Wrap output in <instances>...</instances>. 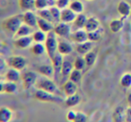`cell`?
<instances>
[{
	"label": "cell",
	"instance_id": "6da1fadb",
	"mask_svg": "<svg viewBox=\"0 0 131 122\" xmlns=\"http://www.w3.org/2000/svg\"><path fill=\"white\" fill-rule=\"evenodd\" d=\"M44 45L46 48V52H47L49 58L51 59L58 53V36L54 31H50L47 34V39L44 42Z\"/></svg>",
	"mask_w": 131,
	"mask_h": 122
},
{
	"label": "cell",
	"instance_id": "7a4b0ae2",
	"mask_svg": "<svg viewBox=\"0 0 131 122\" xmlns=\"http://www.w3.org/2000/svg\"><path fill=\"white\" fill-rule=\"evenodd\" d=\"M34 97L40 102H51V103H61L65 101L60 96H58L57 94L49 92L44 91L41 89H38L34 93Z\"/></svg>",
	"mask_w": 131,
	"mask_h": 122
},
{
	"label": "cell",
	"instance_id": "3957f363",
	"mask_svg": "<svg viewBox=\"0 0 131 122\" xmlns=\"http://www.w3.org/2000/svg\"><path fill=\"white\" fill-rule=\"evenodd\" d=\"M23 24L24 22H23L22 15H12L10 17H7L3 22V27L9 32L15 34Z\"/></svg>",
	"mask_w": 131,
	"mask_h": 122
},
{
	"label": "cell",
	"instance_id": "277c9868",
	"mask_svg": "<svg viewBox=\"0 0 131 122\" xmlns=\"http://www.w3.org/2000/svg\"><path fill=\"white\" fill-rule=\"evenodd\" d=\"M36 87L38 89L44 90V91L49 92V93H55V94L58 93V88L57 86L56 83L51 79H49V77H46V78L42 77V78L37 80Z\"/></svg>",
	"mask_w": 131,
	"mask_h": 122
},
{
	"label": "cell",
	"instance_id": "5b68a950",
	"mask_svg": "<svg viewBox=\"0 0 131 122\" xmlns=\"http://www.w3.org/2000/svg\"><path fill=\"white\" fill-rule=\"evenodd\" d=\"M21 80L23 82V86L25 90H29L36 84V82L38 80L37 78V74L34 71H26L24 74H22Z\"/></svg>",
	"mask_w": 131,
	"mask_h": 122
},
{
	"label": "cell",
	"instance_id": "8992f818",
	"mask_svg": "<svg viewBox=\"0 0 131 122\" xmlns=\"http://www.w3.org/2000/svg\"><path fill=\"white\" fill-rule=\"evenodd\" d=\"M53 31L56 33L57 36L60 37V38H69L72 32V28L69 25V24L59 22L55 25Z\"/></svg>",
	"mask_w": 131,
	"mask_h": 122
},
{
	"label": "cell",
	"instance_id": "52a82bcc",
	"mask_svg": "<svg viewBox=\"0 0 131 122\" xmlns=\"http://www.w3.org/2000/svg\"><path fill=\"white\" fill-rule=\"evenodd\" d=\"M7 63L10 68H15V69L21 71L25 68L26 65H27V60L23 56H13L9 58Z\"/></svg>",
	"mask_w": 131,
	"mask_h": 122
},
{
	"label": "cell",
	"instance_id": "ba28073f",
	"mask_svg": "<svg viewBox=\"0 0 131 122\" xmlns=\"http://www.w3.org/2000/svg\"><path fill=\"white\" fill-rule=\"evenodd\" d=\"M22 17L24 24H27V25H29L31 28L37 26V22H38L39 16L35 12H33V10H31V11H25L22 15Z\"/></svg>",
	"mask_w": 131,
	"mask_h": 122
},
{
	"label": "cell",
	"instance_id": "9c48e42d",
	"mask_svg": "<svg viewBox=\"0 0 131 122\" xmlns=\"http://www.w3.org/2000/svg\"><path fill=\"white\" fill-rule=\"evenodd\" d=\"M69 38L75 43H81L88 40V33L84 29H77L75 31L71 32Z\"/></svg>",
	"mask_w": 131,
	"mask_h": 122
},
{
	"label": "cell",
	"instance_id": "30bf717a",
	"mask_svg": "<svg viewBox=\"0 0 131 122\" xmlns=\"http://www.w3.org/2000/svg\"><path fill=\"white\" fill-rule=\"evenodd\" d=\"M33 40L31 36H24V37H17L15 40V46L18 49H25L31 47Z\"/></svg>",
	"mask_w": 131,
	"mask_h": 122
},
{
	"label": "cell",
	"instance_id": "8fae6325",
	"mask_svg": "<svg viewBox=\"0 0 131 122\" xmlns=\"http://www.w3.org/2000/svg\"><path fill=\"white\" fill-rule=\"evenodd\" d=\"M73 51V46L69 41L66 40H58V52L60 53L63 56H67L69 55Z\"/></svg>",
	"mask_w": 131,
	"mask_h": 122
},
{
	"label": "cell",
	"instance_id": "7c38bea8",
	"mask_svg": "<svg viewBox=\"0 0 131 122\" xmlns=\"http://www.w3.org/2000/svg\"><path fill=\"white\" fill-rule=\"evenodd\" d=\"M37 27L39 28V30L44 31L46 33H49L50 31H53L54 30V24H53V22H50L49 20H46V19L40 18L39 17L38 22H37Z\"/></svg>",
	"mask_w": 131,
	"mask_h": 122
},
{
	"label": "cell",
	"instance_id": "4fadbf2b",
	"mask_svg": "<svg viewBox=\"0 0 131 122\" xmlns=\"http://www.w3.org/2000/svg\"><path fill=\"white\" fill-rule=\"evenodd\" d=\"M75 17H77V14L74 13L69 7L66 8V9L61 10V15H60V22L66 23V24H70V23H74Z\"/></svg>",
	"mask_w": 131,
	"mask_h": 122
},
{
	"label": "cell",
	"instance_id": "5bb4252c",
	"mask_svg": "<svg viewBox=\"0 0 131 122\" xmlns=\"http://www.w3.org/2000/svg\"><path fill=\"white\" fill-rule=\"evenodd\" d=\"M93 48V42L90 41V40H86L84 42H81V43H77L75 45V51L78 53L79 55H85L86 53L90 52Z\"/></svg>",
	"mask_w": 131,
	"mask_h": 122
},
{
	"label": "cell",
	"instance_id": "9a60e30c",
	"mask_svg": "<svg viewBox=\"0 0 131 122\" xmlns=\"http://www.w3.org/2000/svg\"><path fill=\"white\" fill-rule=\"evenodd\" d=\"M100 27H101V23L99 21V19L94 16H90L87 18V21H86V24L84 25V29L87 32H89V31H96Z\"/></svg>",
	"mask_w": 131,
	"mask_h": 122
},
{
	"label": "cell",
	"instance_id": "2e32d148",
	"mask_svg": "<svg viewBox=\"0 0 131 122\" xmlns=\"http://www.w3.org/2000/svg\"><path fill=\"white\" fill-rule=\"evenodd\" d=\"M51 62H52V66L54 68V75H57L58 73H61V68H62V64H63L64 58H63V55H61L60 53H57L52 58H51Z\"/></svg>",
	"mask_w": 131,
	"mask_h": 122
},
{
	"label": "cell",
	"instance_id": "e0dca14e",
	"mask_svg": "<svg viewBox=\"0 0 131 122\" xmlns=\"http://www.w3.org/2000/svg\"><path fill=\"white\" fill-rule=\"evenodd\" d=\"M21 71L15 69V68H9V69L6 71V75H5V78L6 81H9V82H14V83H17L18 81L21 80Z\"/></svg>",
	"mask_w": 131,
	"mask_h": 122
},
{
	"label": "cell",
	"instance_id": "ac0fdd59",
	"mask_svg": "<svg viewBox=\"0 0 131 122\" xmlns=\"http://www.w3.org/2000/svg\"><path fill=\"white\" fill-rule=\"evenodd\" d=\"M77 92V84L75 83L68 80L63 84V93L67 97L75 94Z\"/></svg>",
	"mask_w": 131,
	"mask_h": 122
},
{
	"label": "cell",
	"instance_id": "d6986e66",
	"mask_svg": "<svg viewBox=\"0 0 131 122\" xmlns=\"http://www.w3.org/2000/svg\"><path fill=\"white\" fill-rule=\"evenodd\" d=\"M37 72L45 77H51L54 75V68L52 65H40L36 68Z\"/></svg>",
	"mask_w": 131,
	"mask_h": 122
},
{
	"label": "cell",
	"instance_id": "ffe728a7",
	"mask_svg": "<svg viewBox=\"0 0 131 122\" xmlns=\"http://www.w3.org/2000/svg\"><path fill=\"white\" fill-rule=\"evenodd\" d=\"M114 122H124L126 120V109L122 106H118L115 109L112 114Z\"/></svg>",
	"mask_w": 131,
	"mask_h": 122
},
{
	"label": "cell",
	"instance_id": "44dd1931",
	"mask_svg": "<svg viewBox=\"0 0 131 122\" xmlns=\"http://www.w3.org/2000/svg\"><path fill=\"white\" fill-rule=\"evenodd\" d=\"M118 12L123 18L127 17L131 13V7L126 1H120L118 5Z\"/></svg>",
	"mask_w": 131,
	"mask_h": 122
},
{
	"label": "cell",
	"instance_id": "7402d4cb",
	"mask_svg": "<svg viewBox=\"0 0 131 122\" xmlns=\"http://www.w3.org/2000/svg\"><path fill=\"white\" fill-rule=\"evenodd\" d=\"M13 118V111L7 107H0V122H10Z\"/></svg>",
	"mask_w": 131,
	"mask_h": 122
},
{
	"label": "cell",
	"instance_id": "603a6c76",
	"mask_svg": "<svg viewBox=\"0 0 131 122\" xmlns=\"http://www.w3.org/2000/svg\"><path fill=\"white\" fill-rule=\"evenodd\" d=\"M56 6V0H35V9L41 10Z\"/></svg>",
	"mask_w": 131,
	"mask_h": 122
},
{
	"label": "cell",
	"instance_id": "cb8c5ba5",
	"mask_svg": "<svg viewBox=\"0 0 131 122\" xmlns=\"http://www.w3.org/2000/svg\"><path fill=\"white\" fill-rule=\"evenodd\" d=\"M123 17L121 19H114L112 20L109 24L110 30H111V32L113 33H117L118 31H121V29L124 26V20Z\"/></svg>",
	"mask_w": 131,
	"mask_h": 122
},
{
	"label": "cell",
	"instance_id": "d4e9b609",
	"mask_svg": "<svg viewBox=\"0 0 131 122\" xmlns=\"http://www.w3.org/2000/svg\"><path fill=\"white\" fill-rule=\"evenodd\" d=\"M68 7H69L74 13L77 14V15L83 13L84 10V3H83L81 0H72V1H70V4Z\"/></svg>",
	"mask_w": 131,
	"mask_h": 122
},
{
	"label": "cell",
	"instance_id": "484cf974",
	"mask_svg": "<svg viewBox=\"0 0 131 122\" xmlns=\"http://www.w3.org/2000/svg\"><path fill=\"white\" fill-rule=\"evenodd\" d=\"M81 102V96L77 93L75 94H73L71 96H68L67 99L65 100V104L67 107L68 108H72V107H75V106L78 105Z\"/></svg>",
	"mask_w": 131,
	"mask_h": 122
},
{
	"label": "cell",
	"instance_id": "4316f807",
	"mask_svg": "<svg viewBox=\"0 0 131 122\" xmlns=\"http://www.w3.org/2000/svg\"><path fill=\"white\" fill-rule=\"evenodd\" d=\"M18 5L24 12L35 9V0H18Z\"/></svg>",
	"mask_w": 131,
	"mask_h": 122
},
{
	"label": "cell",
	"instance_id": "83f0119b",
	"mask_svg": "<svg viewBox=\"0 0 131 122\" xmlns=\"http://www.w3.org/2000/svg\"><path fill=\"white\" fill-rule=\"evenodd\" d=\"M88 17L84 15V13H81L77 15L75 21H74V26H75L77 29H84V25L86 24V21H87Z\"/></svg>",
	"mask_w": 131,
	"mask_h": 122
},
{
	"label": "cell",
	"instance_id": "f1b7e54d",
	"mask_svg": "<svg viewBox=\"0 0 131 122\" xmlns=\"http://www.w3.org/2000/svg\"><path fill=\"white\" fill-rule=\"evenodd\" d=\"M73 69H74V65L72 64L71 61H69V60H68V59H64L63 64H62V68H61L62 75H63V76H68Z\"/></svg>",
	"mask_w": 131,
	"mask_h": 122
},
{
	"label": "cell",
	"instance_id": "f546056e",
	"mask_svg": "<svg viewBox=\"0 0 131 122\" xmlns=\"http://www.w3.org/2000/svg\"><path fill=\"white\" fill-rule=\"evenodd\" d=\"M32 34V30L31 27H30L29 25L25 24H23L21 25V27L18 29V31H16L15 35L16 37H24V36H31Z\"/></svg>",
	"mask_w": 131,
	"mask_h": 122
},
{
	"label": "cell",
	"instance_id": "4dcf8cb0",
	"mask_svg": "<svg viewBox=\"0 0 131 122\" xmlns=\"http://www.w3.org/2000/svg\"><path fill=\"white\" fill-rule=\"evenodd\" d=\"M31 50L35 56H41L44 52L46 51L45 45L43 43H40V42H34L31 45Z\"/></svg>",
	"mask_w": 131,
	"mask_h": 122
},
{
	"label": "cell",
	"instance_id": "1f68e13d",
	"mask_svg": "<svg viewBox=\"0 0 131 122\" xmlns=\"http://www.w3.org/2000/svg\"><path fill=\"white\" fill-rule=\"evenodd\" d=\"M47 34L48 33L44 32V31L38 30V31H35L31 34V38H32L33 41L34 42H40V43H43L45 42L46 39H47Z\"/></svg>",
	"mask_w": 131,
	"mask_h": 122
},
{
	"label": "cell",
	"instance_id": "d6a6232c",
	"mask_svg": "<svg viewBox=\"0 0 131 122\" xmlns=\"http://www.w3.org/2000/svg\"><path fill=\"white\" fill-rule=\"evenodd\" d=\"M84 60H85L86 66H88V68H91V66H93V65H94L95 61H96L97 54H96V52L91 50L90 52L86 53V54L84 55Z\"/></svg>",
	"mask_w": 131,
	"mask_h": 122
},
{
	"label": "cell",
	"instance_id": "836d02e7",
	"mask_svg": "<svg viewBox=\"0 0 131 122\" xmlns=\"http://www.w3.org/2000/svg\"><path fill=\"white\" fill-rule=\"evenodd\" d=\"M88 33V40L92 42H96L102 39V27H100L98 30L93 31H89Z\"/></svg>",
	"mask_w": 131,
	"mask_h": 122
},
{
	"label": "cell",
	"instance_id": "e575fe53",
	"mask_svg": "<svg viewBox=\"0 0 131 122\" xmlns=\"http://www.w3.org/2000/svg\"><path fill=\"white\" fill-rule=\"evenodd\" d=\"M82 77H83V75H82L81 70H77V69H75V68L72 70L70 75H68L69 80L74 83H75L77 84H78L79 83L82 81Z\"/></svg>",
	"mask_w": 131,
	"mask_h": 122
},
{
	"label": "cell",
	"instance_id": "d590c367",
	"mask_svg": "<svg viewBox=\"0 0 131 122\" xmlns=\"http://www.w3.org/2000/svg\"><path fill=\"white\" fill-rule=\"evenodd\" d=\"M120 85L122 87L126 88H130L131 87V74L130 73H125L124 75H122V76L120 77Z\"/></svg>",
	"mask_w": 131,
	"mask_h": 122
},
{
	"label": "cell",
	"instance_id": "8d00e7d4",
	"mask_svg": "<svg viewBox=\"0 0 131 122\" xmlns=\"http://www.w3.org/2000/svg\"><path fill=\"white\" fill-rule=\"evenodd\" d=\"M18 86H17L16 83L9 82V81H6L5 82V93H8V94H13V93H16Z\"/></svg>",
	"mask_w": 131,
	"mask_h": 122
},
{
	"label": "cell",
	"instance_id": "74e56055",
	"mask_svg": "<svg viewBox=\"0 0 131 122\" xmlns=\"http://www.w3.org/2000/svg\"><path fill=\"white\" fill-rule=\"evenodd\" d=\"M73 65H74V68H75V69L81 70V71H82V70L84 69L86 66V63H85V60H84V58H83V57H77V58H75Z\"/></svg>",
	"mask_w": 131,
	"mask_h": 122
},
{
	"label": "cell",
	"instance_id": "f35d334b",
	"mask_svg": "<svg viewBox=\"0 0 131 122\" xmlns=\"http://www.w3.org/2000/svg\"><path fill=\"white\" fill-rule=\"evenodd\" d=\"M37 15L40 18L46 19V20H49L50 22H54L51 16L50 11H49V8H45V9H41V10H37Z\"/></svg>",
	"mask_w": 131,
	"mask_h": 122
},
{
	"label": "cell",
	"instance_id": "ab89813d",
	"mask_svg": "<svg viewBox=\"0 0 131 122\" xmlns=\"http://www.w3.org/2000/svg\"><path fill=\"white\" fill-rule=\"evenodd\" d=\"M49 11H50L51 16H52L53 21H60V15H61V10L58 7V6H54L49 7Z\"/></svg>",
	"mask_w": 131,
	"mask_h": 122
},
{
	"label": "cell",
	"instance_id": "60d3db41",
	"mask_svg": "<svg viewBox=\"0 0 131 122\" xmlns=\"http://www.w3.org/2000/svg\"><path fill=\"white\" fill-rule=\"evenodd\" d=\"M73 122H88V117L85 113L82 112V111H78Z\"/></svg>",
	"mask_w": 131,
	"mask_h": 122
},
{
	"label": "cell",
	"instance_id": "b9f144b4",
	"mask_svg": "<svg viewBox=\"0 0 131 122\" xmlns=\"http://www.w3.org/2000/svg\"><path fill=\"white\" fill-rule=\"evenodd\" d=\"M70 4V0H56V6H58L60 10L68 8Z\"/></svg>",
	"mask_w": 131,
	"mask_h": 122
},
{
	"label": "cell",
	"instance_id": "7bdbcfd3",
	"mask_svg": "<svg viewBox=\"0 0 131 122\" xmlns=\"http://www.w3.org/2000/svg\"><path fill=\"white\" fill-rule=\"evenodd\" d=\"M77 111L75 110H69L68 113H67V119L68 120L69 122H73L75 120V117H77Z\"/></svg>",
	"mask_w": 131,
	"mask_h": 122
},
{
	"label": "cell",
	"instance_id": "ee69618b",
	"mask_svg": "<svg viewBox=\"0 0 131 122\" xmlns=\"http://www.w3.org/2000/svg\"><path fill=\"white\" fill-rule=\"evenodd\" d=\"M6 65H7V62H6V60L3 57L0 56V71H2L4 70L5 68H6Z\"/></svg>",
	"mask_w": 131,
	"mask_h": 122
},
{
	"label": "cell",
	"instance_id": "f6af8a7d",
	"mask_svg": "<svg viewBox=\"0 0 131 122\" xmlns=\"http://www.w3.org/2000/svg\"><path fill=\"white\" fill-rule=\"evenodd\" d=\"M126 122H131V106L126 109Z\"/></svg>",
	"mask_w": 131,
	"mask_h": 122
},
{
	"label": "cell",
	"instance_id": "bcb514c9",
	"mask_svg": "<svg viewBox=\"0 0 131 122\" xmlns=\"http://www.w3.org/2000/svg\"><path fill=\"white\" fill-rule=\"evenodd\" d=\"M5 93V82L0 80V93Z\"/></svg>",
	"mask_w": 131,
	"mask_h": 122
},
{
	"label": "cell",
	"instance_id": "7dc6e473",
	"mask_svg": "<svg viewBox=\"0 0 131 122\" xmlns=\"http://www.w3.org/2000/svg\"><path fill=\"white\" fill-rule=\"evenodd\" d=\"M127 102L129 106H131V92L127 94Z\"/></svg>",
	"mask_w": 131,
	"mask_h": 122
},
{
	"label": "cell",
	"instance_id": "c3c4849f",
	"mask_svg": "<svg viewBox=\"0 0 131 122\" xmlns=\"http://www.w3.org/2000/svg\"><path fill=\"white\" fill-rule=\"evenodd\" d=\"M85 1H93V0H85Z\"/></svg>",
	"mask_w": 131,
	"mask_h": 122
},
{
	"label": "cell",
	"instance_id": "681fc988",
	"mask_svg": "<svg viewBox=\"0 0 131 122\" xmlns=\"http://www.w3.org/2000/svg\"><path fill=\"white\" fill-rule=\"evenodd\" d=\"M0 80H1V75H0Z\"/></svg>",
	"mask_w": 131,
	"mask_h": 122
}]
</instances>
